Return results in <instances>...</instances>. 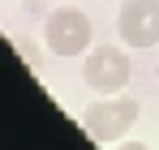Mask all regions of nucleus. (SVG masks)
<instances>
[{
	"label": "nucleus",
	"instance_id": "nucleus-5",
	"mask_svg": "<svg viewBox=\"0 0 159 150\" xmlns=\"http://www.w3.org/2000/svg\"><path fill=\"white\" fill-rule=\"evenodd\" d=\"M107 150H151V146H142V142H116V146H107Z\"/></svg>",
	"mask_w": 159,
	"mask_h": 150
},
{
	"label": "nucleus",
	"instance_id": "nucleus-2",
	"mask_svg": "<svg viewBox=\"0 0 159 150\" xmlns=\"http://www.w3.org/2000/svg\"><path fill=\"white\" fill-rule=\"evenodd\" d=\"M129 77H133V60H129V51L116 47V43H99L82 60V82L95 95H120L129 86Z\"/></svg>",
	"mask_w": 159,
	"mask_h": 150
},
{
	"label": "nucleus",
	"instance_id": "nucleus-3",
	"mask_svg": "<svg viewBox=\"0 0 159 150\" xmlns=\"http://www.w3.org/2000/svg\"><path fill=\"white\" fill-rule=\"evenodd\" d=\"M43 43L52 56L69 60V56H86L95 43V22L82 13V9H56L48 26H43Z\"/></svg>",
	"mask_w": 159,
	"mask_h": 150
},
{
	"label": "nucleus",
	"instance_id": "nucleus-1",
	"mask_svg": "<svg viewBox=\"0 0 159 150\" xmlns=\"http://www.w3.org/2000/svg\"><path fill=\"white\" fill-rule=\"evenodd\" d=\"M138 116H142V103H138V99L103 95L95 107H86V112H82L78 125H82V133H86V137H95L99 146H116V142L138 125Z\"/></svg>",
	"mask_w": 159,
	"mask_h": 150
},
{
	"label": "nucleus",
	"instance_id": "nucleus-6",
	"mask_svg": "<svg viewBox=\"0 0 159 150\" xmlns=\"http://www.w3.org/2000/svg\"><path fill=\"white\" fill-rule=\"evenodd\" d=\"M155 77H159V60H155Z\"/></svg>",
	"mask_w": 159,
	"mask_h": 150
},
{
	"label": "nucleus",
	"instance_id": "nucleus-4",
	"mask_svg": "<svg viewBox=\"0 0 159 150\" xmlns=\"http://www.w3.org/2000/svg\"><path fill=\"white\" fill-rule=\"evenodd\" d=\"M116 39L125 47H155L159 43V0H125L116 13Z\"/></svg>",
	"mask_w": 159,
	"mask_h": 150
}]
</instances>
